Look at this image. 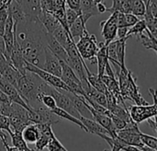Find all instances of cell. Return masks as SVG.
I'll list each match as a JSON object with an SVG mask.
<instances>
[{
  "instance_id": "obj_11",
  "label": "cell",
  "mask_w": 157,
  "mask_h": 151,
  "mask_svg": "<svg viewBox=\"0 0 157 151\" xmlns=\"http://www.w3.org/2000/svg\"><path fill=\"white\" fill-rule=\"evenodd\" d=\"M0 89L2 91H4L10 98L12 102H15V103H17V104L21 105V106L25 107L27 110L30 109L29 107V105L25 102V101L22 99L20 94L18 93L17 89L11 83H9L7 80H6L1 76H0Z\"/></svg>"
},
{
  "instance_id": "obj_39",
  "label": "cell",
  "mask_w": 157,
  "mask_h": 151,
  "mask_svg": "<svg viewBox=\"0 0 157 151\" xmlns=\"http://www.w3.org/2000/svg\"><path fill=\"white\" fill-rule=\"evenodd\" d=\"M0 128L6 131L7 133H9L11 131L8 117L4 115V114H1V113H0Z\"/></svg>"
},
{
  "instance_id": "obj_51",
  "label": "cell",
  "mask_w": 157,
  "mask_h": 151,
  "mask_svg": "<svg viewBox=\"0 0 157 151\" xmlns=\"http://www.w3.org/2000/svg\"><path fill=\"white\" fill-rule=\"evenodd\" d=\"M9 1H11V0H8V2H9Z\"/></svg>"
},
{
  "instance_id": "obj_33",
  "label": "cell",
  "mask_w": 157,
  "mask_h": 151,
  "mask_svg": "<svg viewBox=\"0 0 157 151\" xmlns=\"http://www.w3.org/2000/svg\"><path fill=\"white\" fill-rule=\"evenodd\" d=\"M8 12H7V6L6 5H3L0 6V37H2L4 29H5V23L7 18Z\"/></svg>"
},
{
  "instance_id": "obj_19",
  "label": "cell",
  "mask_w": 157,
  "mask_h": 151,
  "mask_svg": "<svg viewBox=\"0 0 157 151\" xmlns=\"http://www.w3.org/2000/svg\"><path fill=\"white\" fill-rule=\"evenodd\" d=\"M21 135L27 144H34L40 137V131L37 125L31 123L23 128V130L21 131Z\"/></svg>"
},
{
  "instance_id": "obj_49",
  "label": "cell",
  "mask_w": 157,
  "mask_h": 151,
  "mask_svg": "<svg viewBox=\"0 0 157 151\" xmlns=\"http://www.w3.org/2000/svg\"><path fill=\"white\" fill-rule=\"evenodd\" d=\"M7 2H8V0H2V3H3V5L6 4Z\"/></svg>"
},
{
  "instance_id": "obj_15",
  "label": "cell",
  "mask_w": 157,
  "mask_h": 151,
  "mask_svg": "<svg viewBox=\"0 0 157 151\" xmlns=\"http://www.w3.org/2000/svg\"><path fill=\"white\" fill-rule=\"evenodd\" d=\"M98 49L96 54L97 58V64H98V76L101 77L102 75L105 74V68L106 65L109 62L108 58V53H107V44L104 42H98Z\"/></svg>"
},
{
  "instance_id": "obj_14",
  "label": "cell",
  "mask_w": 157,
  "mask_h": 151,
  "mask_svg": "<svg viewBox=\"0 0 157 151\" xmlns=\"http://www.w3.org/2000/svg\"><path fill=\"white\" fill-rule=\"evenodd\" d=\"M17 1L20 4L28 18L39 20V16L42 11L40 6V0H17Z\"/></svg>"
},
{
  "instance_id": "obj_2",
  "label": "cell",
  "mask_w": 157,
  "mask_h": 151,
  "mask_svg": "<svg viewBox=\"0 0 157 151\" xmlns=\"http://www.w3.org/2000/svg\"><path fill=\"white\" fill-rule=\"evenodd\" d=\"M80 40L75 43L76 49L83 59H87L91 64L97 63L96 54L98 49V42L94 34L86 31L84 35L79 37Z\"/></svg>"
},
{
  "instance_id": "obj_1",
  "label": "cell",
  "mask_w": 157,
  "mask_h": 151,
  "mask_svg": "<svg viewBox=\"0 0 157 151\" xmlns=\"http://www.w3.org/2000/svg\"><path fill=\"white\" fill-rule=\"evenodd\" d=\"M42 83L43 80L39 76L28 70L19 77L16 89L29 108L41 104L39 101V95L42 93Z\"/></svg>"
},
{
  "instance_id": "obj_25",
  "label": "cell",
  "mask_w": 157,
  "mask_h": 151,
  "mask_svg": "<svg viewBox=\"0 0 157 151\" xmlns=\"http://www.w3.org/2000/svg\"><path fill=\"white\" fill-rule=\"evenodd\" d=\"M86 78H87L88 83L97 90L103 92L104 94L108 91L107 87L105 86V84L102 82V80L100 79V77L98 75H95V74L91 73L90 71H88V72H86Z\"/></svg>"
},
{
  "instance_id": "obj_7",
  "label": "cell",
  "mask_w": 157,
  "mask_h": 151,
  "mask_svg": "<svg viewBox=\"0 0 157 151\" xmlns=\"http://www.w3.org/2000/svg\"><path fill=\"white\" fill-rule=\"evenodd\" d=\"M26 69L28 71H30V72L36 74L37 76H39L44 82H46L50 86H52V87H53V88H55L57 89L63 90V91H70L69 88L62 80L61 77H56V76H54V75L47 72L46 70L39 67V66H36L29 63V62H27V64H26Z\"/></svg>"
},
{
  "instance_id": "obj_16",
  "label": "cell",
  "mask_w": 157,
  "mask_h": 151,
  "mask_svg": "<svg viewBox=\"0 0 157 151\" xmlns=\"http://www.w3.org/2000/svg\"><path fill=\"white\" fill-rule=\"evenodd\" d=\"M80 120L84 124V125L86 126L87 133L98 136L99 137H101L103 135H109V132L104 127H102L98 122H96L94 119H92V118H86V117H82L81 116Z\"/></svg>"
},
{
  "instance_id": "obj_23",
  "label": "cell",
  "mask_w": 157,
  "mask_h": 151,
  "mask_svg": "<svg viewBox=\"0 0 157 151\" xmlns=\"http://www.w3.org/2000/svg\"><path fill=\"white\" fill-rule=\"evenodd\" d=\"M10 137H11V141H12V145L13 147H15L18 151H31L32 149H30L26 141L23 139L21 132L18 131H13L11 130L9 133Z\"/></svg>"
},
{
  "instance_id": "obj_41",
  "label": "cell",
  "mask_w": 157,
  "mask_h": 151,
  "mask_svg": "<svg viewBox=\"0 0 157 151\" xmlns=\"http://www.w3.org/2000/svg\"><path fill=\"white\" fill-rule=\"evenodd\" d=\"M129 27H118L117 29V36L119 39H128L127 32H128Z\"/></svg>"
},
{
  "instance_id": "obj_28",
  "label": "cell",
  "mask_w": 157,
  "mask_h": 151,
  "mask_svg": "<svg viewBox=\"0 0 157 151\" xmlns=\"http://www.w3.org/2000/svg\"><path fill=\"white\" fill-rule=\"evenodd\" d=\"M146 30V24H145V21L144 18H140L134 25H132V27L129 28L128 30V32H127V36L128 38L135 35H139L143 32H144V30Z\"/></svg>"
},
{
  "instance_id": "obj_9",
  "label": "cell",
  "mask_w": 157,
  "mask_h": 151,
  "mask_svg": "<svg viewBox=\"0 0 157 151\" xmlns=\"http://www.w3.org/2000/svg\"><path fill=\"white\" fill-rule=\"evenodd\" d=\"M117 13L118 12H113L111 13L110 17L107 20H103L100 22V27L102 29L101 34L104 38V42L108 45L110 42L115 40L117 37Z\"/></svg>"
},
{
  "instance_id": "obj_48",
  "label": "cell",
  "mask_w": 157,
  "mask_h": 151,
  "mask_svg": "<svg viewBox=\"0 0 157 151\" xmlns=\"http://www.w3.org/2000/svg\"><path fill=\"white\" fill-rule=\"evenodd\" d=\"M93 1H94V3H95V4H98V3L102 2V0H93Z\"/></svg>"
},
{
  "instance_id": "obj_31",
  "label": "cell",
  "mask_w": 157,
  "mask_h": 151,
  "mask_svg": "<svg viewBox=\"0 0 157 151\" xmlns=\"http://www.w3.org/2000/svg\"><path fill=\"white\" fill-rule=\"evenodd\" d=\"M39 101L47 108L52 110L53 108L56 107V102L53 97L50 94H45V93H40L39 95Z\"/></svg>"
},
{
  "instance_id": "obj_46",
  "label": "cell",
  "mask_w": 157,
  "mask_h": 151,
  "mask_svg": "<svg viewBox=\"0 0 157 151\" xmlns=\"http://www.w3.org/2000/svg\"><path fill=\"white\" fill-rule=\"evenodd\" d=\"M96 5H97V9H98V11L99 14H102V13L106 12L107 7H106V6H105L102 2L98 3V4H96Z\"/></svg>"
},
{
  "instance_id": "obj_38",
  "label": "cell",
  "mask_w": 157,
  "mask_h": 151,
  "mask_svg": "<svg viewBox=\"0 0 157 151\" xmlns=\"http://www.w3.org/2000/svg\"><path fill=\"white\" fill-rule=\"evenodd\" d=\"M124 18H125V22H126V25L127 27H132V25H134L140 18L135 16L134 14L132 13H124Z\"/></svg>"
},
{
  "instance_id": "obj_21",
  "label": "cell",
  "mask_w": 157,
  "mask_h": 151,
  "mask_svg": "<svg viewBox=\"0 0 157 151\" xmlns=\"http://www.w3.org/2000/svg\"><path fill=\"white\" fill-rule=\"evenodd\" d=\"M86 22L84 21L82 16L79 15L76 18V19L69 26V33L72 39L75 37H81L82 35H84L86 31H87L86 28Z\"/></svg>"
},
{
  "instance_id": "obj_42",
  "label": "cell",
  "mask_w": 157,
  "mask_h": 151,
  "mask_svg": "<svg viewBox=\"0 0 157 151\" xmlns=\"http://www.w3.org/2000/svg\"><path fill=\"white\" fill-rule=\"evenodd\" d=\"M0 101L3 102L4 104H6V105H10L12 103L10 98L4 92L0 89Z\"/></svg>"
},
{
  "instance_id": "obj_5",
  "label": "cell",
  "mask_w": 157,
  "mask_h": 151,
  "mask_svg": "<svg viewBox=\"0 0 157 151\" xmlns=\"http://www.w3.org/2000/svg\"><path fill=\"white\" fill-rule=\"evenodd\" d=\"M29 117L33 124H49L51 125L60 123L61 118L42 103L29 110Z\"/></svg>"
},
{
  "instance_id": "obj_10",
  "label": "cell",
  "mask_w": 157,
  "mask_h": 151,
  "mask_svg": "<svg viewBox=\"0 0 157 151\" xmlns=\"http://www.w3.org/2000/svg\"><path fill=\"white\" fill-rule=\"evenodd\" d=\"M42 69L47 72L61 77L62 76V65L60 60L51 52V50L45 46L44 47V62Z\"/></svg>"
},
{
  "instance_id": "obj_50",
  "label": "cell",
  "mask_w": 157,
  "mask_h": 151,
  "mask_svg": "<svg viewBox=\"0 0 157 151\" xmlns=\"http://www.w3.org/2000/svg\"><path fill=\"white\" fill-rule=\"evenodd\" d=\"M0 2H2V0H0ZM2 4H3V3H2Z\"/></svg>"
},
{
  "instance_id": "obj_35",
  "label": "cell",
  "mask_w": 157,
  "mask_h": 151,
  "mask_svg": "<svg viewBox=\"0 0 157 151\" xmlns=\"http://www.w3.org/2000/svg\"><path fill=\"white\" fill-rule=\"evenodd\" d=\"M79 15H81V14L78 13L77 11H75L74 9H71V8L65 6V18H66V21H67L68 27L76 19V18Z\"/></svg>"
},
{
  "instance_id": "obj_43",
  "label": "cell",
  "mask_w": 157,
  "mask_h": 151,
  "mask_svg": "<svg viewBox=\"0 0 157 151\" xmlns=\"http://www.w3.org/2000/svg\"><path fill=\"white\" fill-rule=\"evenodd\" d=\"M9 108H10V105L4 104L3 102L0 101V113H1V114H4V115H6V116H8Z\"/></svg>"
},
{
  "instance_id": "obj_17",
  "label": "cell",
  "mask_w": 157,
  "mask_h": 151,
  "mask_svg": "<svg viewBox=\"0 0 157 151\" xmlns=\"http://www.w3.org/2000/svg\"><path fill=\"white\" fill-rule=\"evenodd\" d=\"M39 20L41 23V25L44 27L46 31L51 34L56 28H58L61 25L58 19L53 15L45 11H41L40 15L39 16Z\"/></svg>"
},
{
  "instance_id": "obj_30",
  "label": "cell",
  "mask_w": 157,
  "mask_h": 151,
  "mask_svg": "<svg viewBox=\"0 0 157 151\" xmlns=\"http://www.w3.org/2000/svg\"><path fill=\"white\" fill-rule=\"evenodd\" d=\"M140 139L145 147L151 149L153 151L157 150V138L155 137H151L141 132Z\"/></svg>"
},
{
  "instance_id": "obj_22",
  "label": "cell",
  "mask_w": 157,
  "mask_h": 151,
  "mask_svg": "<svg viewBox=\"0 0 157 151\" xmlns=\"http://www.w3.org/2000/svg\"><path fill=\"white\" fill-rule=\"evenodd\" d=\"M52 34L57 40V42L62 44V46L63 48H65L70 42H74V39H72L70 34L66 31V30L62 25H60L58 28H56L52 31Z\"/></svg>"
},
{
  "instance_id": "obj_36",
  "label": "cell",
  "mask_w": 157,
  "mask_h": 151,
  "mask_svg": "<svg viewBox=\"0 0 157 151\" xmlns=\"http://www.w3.org/2000/svg\"><path fill=\"white\" fill-rule=\"evenodd\" d=\"M106 12H109V13H113V12H122L123 11V6H122V3L121 0H112V6L109 8L106 9Z\"/></svg>"
},
{
  "instance_id": "obj_4",
  "label": "cell",
  "mask_w": 157,
  "mask_h": 151,
  "mask_svg": "<svg viewBox=\"0 0 157 151\" xmlns=\"http://www.w3.org/2000/svg\"><path fill=\"white\" fill-rule=\"evenodd\" d=\"M7 117L9 119L10 126L12 127L11 130L13 131L21 132L25 126L31 124L29 117V110L15 102L10 104Z\"/></svg>"
},
{
  "instance_id": "obj_20",
  "label": "cell",
  "mask_w": 157,
  "mask_h": 151,
  "mask_svg": "<svg viewBox=\"0 0 157 151\" xmlns=\"http://www.w3.org/2000/svg\"><path fill=\"white\" fill-rule=\"evenodd\" d=\"M137 39L142 42L143 46L145 47L148 50H153L157 53V45H156V37L154 36L149 30L146 28L144 32L139 34L136 36Z\"/></svg>"
},
{
  "instance_id": "obj_6",
  "label": "cell",
  "mask_w": 157,
  "mask_h": 151,
  "mask_svg": "<svg viewBox=\"0 0 157 151\" xmlns=\"http://www.w3.org/2000/svg\"><path fill=\"white\" fill-rule=\"evenodd\" d=\"M137 78L132 75V72H129V77H128V82L126 86L121 89V94L123 98V100H129L132 101H134L135 104L137 105H146L149 104L143 95L140 93V89L136 84Z\"/></svg>"
},
{
  "instance_id": "obj_3",
  "label": "cell",
  "mask_w": 157,
  "mask_h": 151,
  "mask_svg": "<svg viewBox=\"0 0 157 151\" xmlns=\"http://www.w3.org/2000/svg\"><path fill=\"white\" fill-rule=\"evenodd\" d=\"M141 131L139 129L138 124L134 121L127 123L126 126L121 130L117 131V137L122 139L126 144L134 146L141 151H153L151 149L145 147L140 139Z\"/></svg>"
},
{
  "instance_id": "obj_24",
  "label": "cell",
  "mask_w": 157,
  "mask_h": 151,
  "mask_svg": "<svg viewBox=\"0 0 157 151\" xmlns=\"http://www.w3.org/2000/svg\"><path fill=\"white\" fill-rule=\"evenodd\" d=\"M52 111V113H54L56 115H58L61 119H65V120H67V121H70V122L75 124V125H78L81 129H83L84 131L86 132V126L84 125V124L81 122V120H80L79 118H77V117L72 115L71 113H67L66 111H64V110H63V109H61V108H59V107H57V106H56L55 108H53Z\"/></svg>"
},
{
  "instance_id": "obj_12",
  "label": "cell",
  "mask_w": 157,
  "mask_h": 151,
  "mask_svg": "<svg viewBox=\"0 0 157 151\" xmlns=\"http://www.w3.org/2000/svg\"><path fill=\"white\" fill-rule=\"evenodd\" d=\"M86 105L89 109V111L91 112L92 116H93V119L96 122H98L102 127H104L109 132V134L110 137H117V129L115 128V126H114V125L112 123V120H111L110 116L106 115V114H103V113H99L98 112L95 111L86 101Z\"/></svg>"
},
{
  "instance_id": "obj_47",
  "label": "cell",
  "mask_w": 157,
  "mask_h": 151,
  "mask_svg": "<svg viewBox=\"0 0 157 151\" xmlns=\"http://www.w3.org/2000/svg\"><path fill=\"white\" fill-rule=\"evenodd\" d=\"M149 93L150 95L153 97V100H154V102H156V91L154 89H149Z\"/></svg>"
},
{
  "instance_id": "obj_18",
  "label": "cell",
  "mask_w": 157,
  "mask_h": 151,
  "mask_svg": "<svg viewBox=\"0 0 157 151\" xmlns=\"http://www.w3.org/2000/svg\"><path fill=\"white\" fill-rule=\"evenodd\" d=\"M80 10L81 16L85 22H87L91 17L99 15L97 9V5L93 0H80Z\"/></svg>"
},
{
  "instance_id": "obj_13",
  "label": "cell",
  "mask_w": 157,
  "mask_h": 151,
  "mask_svg": "<svg viewBox=\"0 0 157 151\" xmlns=\"http://www.w3.org/2000/svg\"><path fill=\"white\" fill-rule=\"evenodd\" d=\"M45 42H46V46L51 50V52L59 60H62V61L67 63V61L69 59L67 52L62 46V44L57 42V40L52 36V34L46 32V34H45Z\"/></svg>"
},
{
  "instance_id": "obj_27",
  "label": "cell",
  "mask_w": 157,
  "mask_h": 151,
  "mask_svg": "<svg viewBox=\"0 0 157 151\" xmlns=\"http://www.w3.org/2000/svg\"><path fill=\"white\" fill-rule=\"evenodd\" d=\"M126 40L119 39L116 40V52H117V61L121 66H125V48H126Z\"/></svg>"
},
{
  "instance_id": "obj_37",
  "label": "cell",
  "mask_w": 157,
  "mask_h": 151,
  "mask_svg": "<svg viewBox=\"0 0 157 151\" xmlns=\"http://www.w3.org/2000/svg\"><path fill=\"white\" fill-rule=\"evenodd\" d=\"M110 118H111L112 123H113L115 128L117 129V131H118V130H121V129H122V128H124V127L126 126V125H127V122H125L124 120L121 119L120 117H118V116H116V115H114V114H112V113H111V115H110Z\"/></svg>"
},
{
  "instance_id": "obj_8",
  "label": "cell",
  "mask_w": 157,
  "mask_h": 151,
  "mask_svg": "<svg viewBox=\"0 0 157 151\" xmlns=\"http://www.w3.org/2000/svg\"><path fill=\"white\" fill-rule=\"evenodd\" d=\"M129 113L132 121L137 124L146 121L149 118H153L156 116L157 113V102L154 104H146V105H133L129 109Z\"/></svg>"
},
{
  "instance_id": "obj_26",
  "label": "cell",
  "mask_w": 157,
  "mask_h": 151,
  "mask_svg": "<svg viewBox=\"0 0 157 151\" xmlns=\"http://www.w3.org/2000/svg\"><path fill=\"white\" fill-rule=\"evenodd\" d=\"M112 114L120 117L121 119L124 120L125 122L127 123H130L132 121V119L131 118V115H130V113H129V110L128 108L121 105V104H115L113 107H111L109 110Z\"/></svg>"
},
{
  "instance_id": "obj_40",
  "label": "cell",
  "mask_w": 157,
  "mask_h": 151,
  "mask_svg": "<svg viewBox=\"0 0 157 151\" xmlns=\"http://www.w3.org/2000/svg\"><path fill=\"white\" fill-rule=\"evenodd\" d=\"M65 6L71 9H74L81 14L80 10V0H65Z\"/></svg>"
},
{
  "instance_id": "obj_34",
  "label": "cell",
  "mask_w": 157,
  "mask_h": 151,
  "mask_svg": "<svg viewBox=\"0 0 157 151\" xmlns=\"http://www.w3.org/2000/svg\"><path fill=\"white\" fill-rule=\"evenodd\" d=\"M54 137V136H53ZM52 137H47V136H45V135H40V137L38 138V140L34 143L35 144V148H36V149L37 150H43L45 148H46V146H47V144L49 143V141H50V139H51Z\"/></svg>"
},
{
  "instance_id": "obj_32",
  "label": "cell",
  "mask_w": 157,
  "mask_h": 151,
  "mask_svg": "<svg viewBox=\"0 0 157 151\" xmlns=\"http://www.w3.org/2000/svg\"><path fill=\"white\" fill-rule=\"evenodd\" d=\"M49 151H66L67 149L62 145V143L58 140V138L54 136L53 137H52L49 141V143L47 144L46 148Z\"/></svg>"
},
{
  "instance_id": "obj_45",
  "label": "cell",
  "mask_w": 157,
  "mask_h": 151,
  "mask_svg": "<svg viewBox=\"0 0 157 151\" xmlns=\"http://www.w3.org/2000/svg\"><path fill=\"white\" fill-rule=\"evenodd\" d=\"M147 121V123L149 124V125L155 130V132H157L156 128H157V125H156V116L155 117H154V120H152V118H149V119H147L146 120Z\"/></svg>"
},
{
  "instance_id": "obj_29",
  "label": "cell",
  "mask_w": 157,
  "mask_h": 151,
  "mask_svg": "<svg viewBox=\"0 0 157 151\" xmlns=\"http://www.w3.org/2000/svg\"><path fill=\"white\" fill-rule=\"evenodd\" d=\"M146 10V6L143 0H132V13L137 16L139 18H144Z\"/></svg>"
},
{
  "instance_id": "obj_44",
  "label": "cell",
  "mask_w": 157,
  "mask_h": 151,
  "mask_svg": "<svg viewBox=\"0 0 157 151\" xmlns=\"http://www.w3.org/2000/svg\"><path fill=\"white\" fill-rule=\"evenodd\" d=\"M0 139L3 141V143H4V146H5L6 149L8 151L9 145H8V144H7V142H6V134L4 133L3 129H1V128H0Z\"/></svg>"
}]
</instances>
